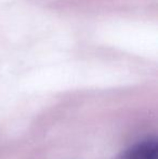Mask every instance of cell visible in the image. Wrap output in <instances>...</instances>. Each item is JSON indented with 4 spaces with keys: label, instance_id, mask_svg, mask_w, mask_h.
I'll return each mask as SVG.
<instances>
[{
    "label": "cell",
    "instance_id": "obj_1",
    "mask_svg": "<svg viewBox=\"0 0 158 159\" xmlns=\"http://www.w3.org/2000/svg\"><path fill=\"white\" fill-rule=\"evenodd\" d=\"M122 159H158L156 139H146L128 149Z\"/></svg>",
    "mask_w": 158,
    "mask_h": 159
}]
</instances>
